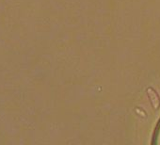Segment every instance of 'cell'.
<instances>
[{
    "label": "cell",
    "instance_id": "1",
    "mask_svg": "<svg viewBox=\"0 0 160 145\" xmlns=\"http://www.w3.org/2000/svg\"><path fill=\"white\" fill-rule=\"evenodd\" d=\"M147 94L150 98L151 104L153 107V108L157 109L160 106V97L158 96L157 92L152 88H148L147 89Z\"/></svg>",
    "mask_w": 160,
    "mask_h": 145
}]
</instances>
